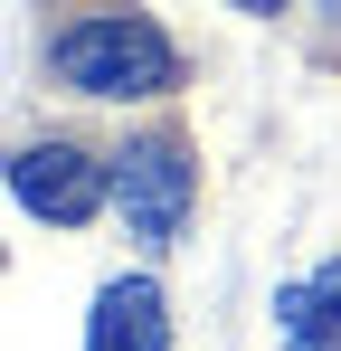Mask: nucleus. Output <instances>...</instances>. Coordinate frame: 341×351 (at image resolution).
<instances>
[{"mask_svg": "<svg viewBox=\"0 0 341 351\" xmlns=\"http://www.w3.org/2000/svg\"><path fill=\"white\" fill-rule=\"evenodd\" d=\"M57 86L66 95H170L180 86V48H170L152 19H133V10H105V19H76L66 38L48 48Z\"/></svg>", "mask_w": 341, "mask_h": 351, "instance_id": "obj_1", "label": "nucleus"}, {"mask_svg": "<svg viewBox=\"0 0 341 351\" xmlns=\"http://www.w3.org/2000/svg\"><path fill=\"white\" fill-rule=\"evenodd\" d=\"M114 199H123L133 247H152V256H162L170 237H180V219H190V199H199V162H190V143L152 133V143L114 152Z\"/></svg>", "mask_w": 341, "mask_h": 351, "instance_id": "obj_2", "label": "nucleus"}, {"mask_svg": "<svg viewBox=\"0 0 341 351\" xmlns=\"http://www.w3.org/2000/svg\"><path fill=\"white\" fill-rule=\"evenodd\" d=\"M105 190H114V162L76 152V143H19L10 152V199L48 228H86L105 209Z\"/></svg>", "mask_w": 341, "mask_h": 351, "instance_id": "obj_3", "label": "nucleus"}, {"mask_svg": "<svg viewBox=\"0 0 341 351\" xmlns=\"http://www.w3.org/2000/svg\"><path fill=\"white\" fill-rule=\"evenodd\" d=\"M86 351H170V304L152 276H114L86 313Z\"/></svg>", "mask_w": 341, "mask_h": 351, "instance_id": "obj_4", "label": "nucleus"}, {"mask_svg": "<svg viewBox=\"0 0 341 351\" xmlns=\"http://www.w3.org/2000/svg\"><path fill=\"white\" fill-rule=\"evenodd\" d=\"M275 342L284 351H341V256L303 285H275Z\"/></svg>", "mask_w": 341, "mask_h": 351, "instance_id": "obj_5", "label": "nucleus"}, {"mask_svg": "<svg viewBox=\"0 0 341 351\" xmlns=\"http://www.w3.org/2000/svg\"><path fill=\"white\" fill-rule=\"evenodd\" d=\"M237 10H256V19H275V10H284V0H237Z\"/></svg>", "mask_w": 341, "mask_h": 351, "instance_id": "obj_6", "label": "nucleus"}]
</instances>
